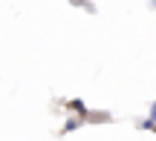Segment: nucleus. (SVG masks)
Segmentation results:
<instances>
[{
  "mask_svg": "<svg viewBox=\"0 0 156 141\" xmlns=\"http://www.w3.org/2000/svg\"><path fill=\"white\" fill-rule=\"evenodd\" d=\"M78 127H81V118H75V115L64 121V133H73V130H78Z\"/></svg>",
  "mask_w": 156,
  "mask_h": 141,
  "instance_id": "obj_1",
  "label": "nucleus"
},
{
  "mask_svg": "<svg viewBox=\"0 0 156 141\" xmlns=\"http://www.w3.org/2000/svg\"><path fill=\"white\" fill-rule=\"evenodd\" d=\"M69 107H73L75 112H81V115H87V107H84V104L78 101V98H75V101H69Z\"/></svg>",
  "mask_w": 156,
  "mask_h": 141,
  "instance_id": "obj_2",
  "label": "nucleus"
},
{
  "mask_svg": "<svg viewBox=\"0 0 156 141\" xmlns=\"http://www.w3.org/2000/svg\"><path fill=\"white\" fill-rule=\"evenodd\" d=\"M151 118L156 121V101H153V107H151Z\"/></svg>",
  "mask_w": 156,
  "mask_h": 141,
  "instance_id": "obj_3",
  "label": "nucleus"
}]
</instances>
